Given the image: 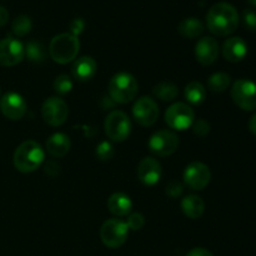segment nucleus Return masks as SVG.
Returning a JSON list of instances; mask_svg holds the SVG:
<instances>
[{
    "mask_svg": "<svg viewBox=\"0 0 256 256\" xmlns=\"http://www.w3.org/2000/svg\"><path fill=\"white\" fill-rule=\"evenodd\" d=\"M239 12L230 2H216L209 9L206 25L210 32L216 36H228L239 26Z\"/></svg>",
    "mask_w": 256,
    "mask_h": 256,
    "instance_id": "f257e3e1",
    "label": "nucleus"
},
{
    "mask_svg": "<svg viewBox=\"0 0 256 256\" xmlns=\"http://www.w3.org/2000/svg\"><path fill=\"white\" fill-rule=\"evenodd\" d=\"M45 154L42 145L34 140H26L14 152V166L20 172H32L44 162Z\"/></svg>",
    "mask_w": 256,
    "mask_h": 256,
    "instance_id": "f03ea898",
    "label": "nucleus"
},
{
    "mask_svg": "<svg viewBox=\"0 0 256 256\" xmlns=\"http://www.w3.org/2000/svg\"><path fill=\"white\" fill-rule=\"evenodd\" d=\"M139 92L136 79L129 72H118L109 82L110 99L118 104H128L132 102Z\"/></svg>",
    "mask_w": 256,
    "mask_h": 256,
    "instance_id": "7ed1b4c3",
    "label": "nucleus"
},
{
    "mask_svg": "<svg viewBox=\"0 0 256 256\" xmlns=\"http://www.w3.org/2000/svg\"><path fill=\"white\" fill-rule=\"evenodd\" d=\"M79 49L80 42L78 36L70 32H62L52 38L50 42L49 54L58 64H68L76 59Z\"/></svg>",
    "mask_w": 256,
    "mask_h": 256,
    "instance_id": "20e7f679",
    "label": "nucleus"
},
{
    "mask_svg": "<svg viewBox=\"0 0 256 256\" xmlns=\"http://www.w3.org/2000/svg\"><path fill=\"white\" fill-rule=\"evenodd\" d=\"M129 234V226L120 219H109L102 225L100 238L105 246L110 249H118L126 242Z\"/></svg>",
    "mask_w": 256,
    "mask_h": 256,
    "instance_id": "39448f33",
    "label": "nucleus"
},
{
    "mask_svg": "<svg viewBox=\"0 0 256 256\" xmlns=\"http://www.w3.org/2000/svg\"><path fill=\"white\" fill-rule=\"evenodd\" d=\"M104 129L109 139H112V142H122L129 138L132 132V122L125 112L114 110L105 119Z\"/></svg>",
    "mask_w": 256,
    "mask_h": 256,
    "instance_id": "423d86ee",
    "label": "nucleus"
},
{
    "mask_svg": "<svg viewBox=\"0 0 256 256\" xmlns=\"http://www.w3.org/2000/svg\"><path fill=\"white\" fill-rule=\"evenodd\" d=\"M232 102L245 112L256 109V84L249 79H239L232 84Z\"/></svg>",
    "mask_w": 256,
    "mask_h": 256,
    "instance_id": "0eeeda50",
    "label": "nucleus"
},
{
    "mask_svg": "<svg viewBox=\"0 0 256 256\" xmlns=\"http://www.w3.org/2000/svg\"><path fill=\"white\" fill-rule=\"evenodd\" d=\"M179 136L170 130H159L150 136L149 150L160 158L174 154L179 148Z\"/></svg>",
    "mask_w": 256,
    "mask_h": 256,
    "instance_id": "6e6552de",
    "label": "nucleus"
},
{
    "mask_svg": "<svg viewBox=\"0 0 256 256\" xmlns=\"http://www.w3.org/2000/svg\"><path fill=\"white\" fill-rule=\"evenodd\" d=\"M195 119L194 110L184 102H175L168 108L165 112V122L172 129L186 130L192 125Z\"/></svg>",
    "mask_w": 256,
    "mask_h": 256,
    "instance_id": "1a4fd4ad",
    "label": "nucleus"
},
{
    "mask_svg": "<svg viewBox=\"0 0 256 256\" xmlns=\"http://www.w3.org/2000/svg\"><path fill=\"white\" fill-rule=\"evenodd\" d=\"M69 115L66 102L56 96H52L44 102L42 106V116L50 126H60L64 124Z\"/></svg>",
    "mask_w": 256,
    "mask_h": 256,
    "instance_id": "9d476101",
    "label": "nucleus"
},
{
    "mask_svg": "<svg viewBox=\"0 0 256 256\" xmlns=\"http://www.w3.org/2000/svg\"><path fill=\"white\" fill-rule=\"evenodd\" d=\"M132 115L138 124L142 126H152L159 118V106L154 99L142 96L135 102L132 106Z\"/></svg>",
    "mask_w": 256,
    "mask_h": 256,
    "instance_id": "9b49d317",
    "label": "nucleus"
},
{
    "mask_svg": "<svg viewBox=\"0 0 256 256\" xmlns=\"http://www.w3.org/2000/svg\"><path fill=\"white\" fill-rule=\"evenodd\" d=\"M212 172L204 162H194L186 166L184 172V182L192 190H202L209 185Z\"/></svg>",
    "mask_w": 256,
    "mask_h": 256,
    "instance_id": "f8f14e48",
    "label": "nucleus"
},
{
    "mask_svg": "<svg viewBox=\"0 0 256 256\" xmlns=\"http://www.w3.org/2000/svg\"><path fill=\"white\" fill-rule=\"evenodd\" d=\"M25 56L24 45L14 38H5L0 40V65L14 66L22 62Z\"/></svg>",
    "mask_w": 256,
    "mask_h": 256,
    "instance_id": "ddd939ff",
    "label": "nucleus"
},
{
    "mask_svg": "<svg viewBox=\"0 0 256 256\" xmlns=\"http://www.w3.org/2000/svg\"><path fill=\"white\" fill-rule=\"evenodd\" d=\"M0 110L10 120H20L26 114L28 105L24 98L18 92H6L0 99Z\"/></svg>",
    "mask_w": 256,
    "mask_h": 256,
    "instance_id": "4468645a",
    "label": "nucleus"
},
{
    "mask_svg": "<svg viewBox=\"0 0 256 256\" xmlns=\"http://www.w3.org/2000/svg\"><path fill=\"white\" fill-rule=\"evenodd\" d=\"M218 56H219V42L214 38H202L195 45V58L204 66L214 64Z\"/></svg>",
    "mask_w": 256,
    "mask_h": 256,
    "instance_id": "2eb2a0df",
    "label": "nucleus"
},
{
    "mask_svg": "<svg viewBox=\"0 0 256 256\" xmlns=\"http://www.w3.org/2000/svg\"><path fill=\"white\" fill-rule=\"evenodd\" d=\"M138 178L148 186L158 184L162 178V165L154 158H144L138 165Z\"/></svg>",
    "mask_w": 256,
    "mask_h": 256,
    "instance_id": "dca6fc26",
    "label": "nucleus"
},
{
    "mask_svg": "<svg viewBox=\"0 0 256 256\" xmlns=\"http://www.w3.org/2000/svg\"><path fill=\"white\" fill-rule=\"evenodd\" d=\"M222 55L230 62H242L248 55L246 42L239 36L229 38L222 45Z\"/></svg>",
    "mask_w": 256,
    "mask_h": 256,
    "instance_id": "f3484780",
    "label": "nucleus"
},
{
    "mask_svg": "<svg viewBox=\"0 0 256 256\" xmlns=\"http://www.w3.org/2000/svg\"><path fill=\"white\" fill-rule=\"evenodd\" d=\"M96 62L92 56H82L74 62L72 72V76L79 82H88L94 78V75L96 74Z\"/></svg>",
    "mask_w": 256,
    "mask_h": 256,
    "instance_id": "a211bd4d",
    "label": "nucleus"
},
{
    "mask_svg": "<svg viewBox=\"0 0 256 256\" xmlns=\"http://www.w3.org/2000/svg\"><path fill=\"white\" fill-rule=\"evenodd\" d=\"M72 142L64 132H55L48 139L46 152L54 158H64L69 152Z\"/></svg>",
    "mask_w": 256,
    "mask_h": 256,
    "instance_id": "6ab92c4d",
    "label": "nucleus"
},
{
    "mask_svg": "<svg viewBox=\"0 0 256 256\" xmlns=\"http://www.w3.org/2000/svg\"><path fill=\"white\" fill-rule=\"evenodd\" d=\"M108 209L115 216H126L132 209V202L124 192H115L108 199Z\"/></svg>",
    "mask_w": 256,
    "mask_h": 256,
    "instance_id": "aec40b11",
    "label": "nucleus"
},
{
    "mask_svg": "<svg viewBox=\"0 0 256 256\" xmlns=\"http://www.w3.org/2000/svg\"><path fill=\"white\" fill-rule=\"evenodd\" d=\"M182 209L190 219H199L204 214V200L198 195H188L182 202Z\"/></svg>",
    "mask_w": 256,
    "mask_h": 256,
    "instance_id": "412c9836",
    "label": "nucleus"
},
{
    "mask_svg": "<svg viewBox=\"0 0 256 256\" xmlns=\"http://www.w3.org/2000/svg\"><path fill=\"white\" fill-rule=\"evenodd\" d=\"M178 32L182 36L195 39L204 32V24L196 18H188L179 24Z\"/></svg>",
    "mask_w": 256,
    "mask_h": 256,
    "instance_id": "4be33fe9",
    "label": "nucleus"
},
{
    "mask_svg": "<svg viewBox=\"0 0 256 256\" xmlns=\"http://www.w3.org/2000/svg\"><path fill=\"white\" fill-rule=\"evenodd\" d=\"M185 99L192 105H199L204 102L205 98H206V89L204 85L199 82H192L186 85L185 88Z\"/></svg>",
    "mask_w": 256,
    "mask_h": 256,
    "instance_id": "5701e85b",
    "label": "nucleus"
},
{
    "mask_svg": "<svg viewBox=\"0 0 256 256\" xmlns=\"http://www.w3.org/2000/svg\"><path fill=\"white\" fill-rule=\"evenodd\" d=\"M152 92L162 102H172L178 96V94H179V90H178L176 85H174L172 82H164L155 85Z\"/></svg>",
    "mask_w": 256,
    "mask_h": 256,
    "instance_id": "b1692460",
    "label": "nucleus"
},
{
    "mask_svg": "<svg viewBox=\"0 0 256 256\" xmlns=\"http://www.w3.org/2000/svg\"><path fill=\"white\" fill-rule=\"evenodd\" d=\"M24 49L28 60H30L32 62H42L45 60V58H46L45 46L40 42H36V40H30L25 45Z\"/></svg>",
    "mask_w": 256,
    "mask_h": 256,
    "instance_id": "393cba45",
    "label": "nucleus"
},
{
    "mask_svg": "<svg viewBox=\"0 0 256 256\" xmlns=\"http://www.w3.org/2000/svg\"><path fill=\"white\" fill-rule=\"evenodd\" d=\"M232 84V78L226 72H215L208 80V88L214 92H224L229 89Z\"/></svg>",
    "mask_w": 256,
    "mask_h": 256,
    "instance_id": "a878e982",
    "label": "nucleus"
},
{
    "mask_svg": "<svg viewBox=\"0 0 256 256\" xmlns=\"http://www.w3.org/2000/svg\"><path fill=\"white\" fill-rule=\"evenodd\" d=\"M32 22L28 15H19L14 19L12 24V30L16 36H25L32 32Z\"/></svg>",
    "mask_w": 256,
    "mask_h": 256,
    "instance_id": "bb28decb",
    "label": "nucleus"
},
{
    "mask_svg": "<svg viewBox=\"0 0 256 256\" xmlns=\"http://www.w3.org/2000/svg\"><path fill=\"white\" fill-rule=\"evenodd\" d=\"M72 82L70 79V76H68L66 74H60L58 75L56 79L54 80V90L58 94L65 95L68 92H72Z\"/></svg>",
    "mask_w": 256,
    "mask_h": 256,
    "instance_id": "cd10ccee",
    "label": "nucleus"
},
{
    "mask_svg": "<svg viewBox=\"0 0 256 256\" xmlns=\"http://www.w3.org/2000/svg\"><path fill=\"white\" fill-rule=\"evenodd\" d=\"M114 156V148L109 142H100L96 146V158L100 162H108Z\"/></svg>",
    "mask_w": 256,
    "mask_h": 256,
    "instance_id": "c85d7f7f",
    "label": "nucleus"
},
{
    "mask_svg": "<svg viewBox=\"0 0 256 256\" xmlns=\"http://www.w3.org/2000/svg\"><path fill=\"white\" fill-rule=\"evenodd\" d=\"M242 22L245 28L250 32L256 30V12L252 9H245L242 12Z\"/></svg>",
    "mask_w": 256,
    "mask_h": 256,
    "instance_id": "c756f323",
    "label": "nucleus"
},
{
    "mask_svg": "<svg viewBox=\"0 0 256 256\" xmlns=\"http://www.w3.org/2000/svg\"><path fill=\"white\" fill-rule=\"evenodd\" d=\"M126 224L128 226H129V229L136 232V230H140L142 226H144L145 218L142 216L140 212H134V214H132L129 218H128Z\"/></svg>",
    "mask_w": 256,
    "mask_h": 256,
    "instance_id": "7c9ffc66",
    "label": "nucleus"
},
{
    "mask_svg": "<svg viewBox=\"0 0 256 256\" xmlns=\"http://www.w3.org/2000/svg\"><path fill=\"white\" fill-rule=\"evenodd\" d=\"M192 132L195 135H199V136H205V135L209 134L210 132V124L209 122L204 119H199L196 122H192Z\"/></svg>",
    "mask_w": 256,
    "mask_h": 256,
    "instance_id": "2f4dec72",
    "label": "nucleus"
},
{
    "mask_svg": "<svg viewBox=\"0 0 256 256\" xmlns=\"http://www.w3.org/2000/svg\"><path fill=\"white\" fill-rule=\"evenodd\" d=\"M182 190H184V188H182V185L180 184L179 182H175V180H172V182H170L169 184H168L166 186V194L169 195L170 198H179L180 195L182 194Z\"/></svg>",
    "mask_w": 256,
    "mask_h": 256,
    "instance_id": "473e14b6",
    "label": "nucleus"
},
{
    "mask_svg": "<svg viewBox=\"0 0 256 256\" xmlns=\"http://www.w3.org/2000/svg\"><path fill=\"white\" fill-rule=\"evenodd\" d=\"M84 28H85L84 20L80 19V18H76V19H74L72 22H70V34L78 36L79 34H82Z\"/></svg>",
    "mask_w": 256,
    "mask_h": 256,
    "instance_id": "72a5a7b5",
    "label": "nucleus"
},
{
    "mask_svg": "<svg viewBox=\"0 0 256 256\" xmlns=\"http://www.w3.org/2000/svg\"><path fill=\"white\" fill-rule=\"evenodd\" d=\"M44 172L49 176H56L60 172V165L56 162H48L44 166Z\"/></svg>",
    "mask_w": 256,
    "mask_h": 256,
    "instance_id": "f704fd0d",
    "label": "nucleus"
},
{
    "mask_svg": "<svg viewBox=\"0 0 256 256\" xmlns=\"http://www.w3.org/2000/svg\"><path fill=\"white\" fill-rule=\"evenodd\" d=\"M186 256H214L209 250L204 249V248H195V249L190 250Z\"/></svg>",
    "mask_w": 256,
    "mask_h": 256,
    "instance_id": "c9c22d12",
    "label": "nucleus"
},
{
    "mask_svg": "<svg viewBox=\"0 0 256 256\" xmlns=\"http://www.w3.org/2000/svg\"><path fill=\"white\" fill-rule=\"evenodd\" d=\"M9 20V12L4 6H0V28L4 26Z\"/></svg>",
    "mask_w": 256,
    "mask_h": 256,
    "instance_id": "e433bc0d",
    "label": "nucleus"
},
{
    "mask_svg": "<svg viewBox=\"0 0 256 256\" xmlns=\"http://www.w3.org/2000/svg\"><path fill=\"white\" fill-rule=\"evenodd\" d=\"M249 130H250V132H252V134H254L256 136V114H254L252 118H250Z\"/></svg>",
    "mask_w": 256,
    "mask_h": 256,
    "instance_id": "4c0bfd02",
    "label": "nucleus"
},
{
    "mask_svg": "<svg viewBox=\"0 0 256 256\" xmlns=\"http://www.w3.org/2000/svg\"><path fill=\"white\" fill-rule=\"evenodd\" d=\"M248 2H249V4H252V6L256 8V0H248Z\"/></svg>",
    "mask_w": 256,
    "mask_h": 256,
    "instance_id": "58836bf2",
    "label": "nucleus"
}]
</instances>
